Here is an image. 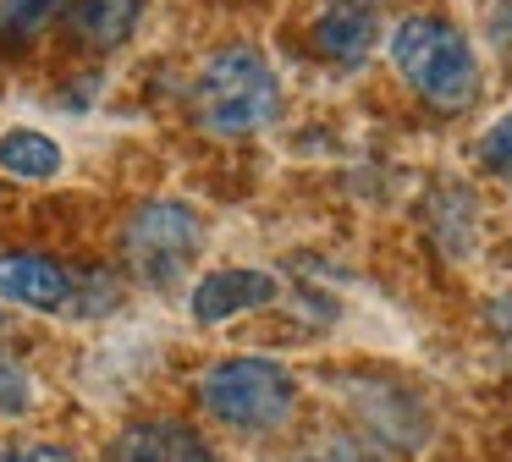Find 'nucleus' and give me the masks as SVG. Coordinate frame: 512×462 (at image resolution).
Returning <instances> with one entry per match:
<instances>
[{"label": "nucleus", "mask_w": 512, "mask_h": 462, "mask_svg": "<svg viewBox=\"0 0 512 462\" xmlns=\"http://www.w3.org/2000/svg\"><path fill=\"white\" fill-rule=\"evenodd\" d=\"M204 407L237 429H276L298 402V380L270 358H232L204 374Z\"/></svg>", "instance_id": "7ed1b4c3"}, {"label": "nucleus", "mask_w": 512, "mask_h": 462, "mask_svg": "<svg viewBox=\"0 0 512 462\" xmlns=\"http://www.w3.org/2000/svg\"><path fill=\"white\" fill-rule=\"evenodd\" d=\"M479 154H485V165H496V171H512V110L490 127V138L479 143Z\"/></svg>", "instance_id": "f8f14e48"}, {"label": "nucleus", "mask_w": 512, "mask_h": 462, "mask_svg": "<svg viewBox=\"0 0 512 462\" xmlns=\"http://www.w3.org/2000/svg\"><path fill=\"white\" fill-rule=\"evenodd\" d=\"M0 407L6 413H23L28 407V374L12 369V363H0Z\"/></svg>", "instance_id": "ddd939ff"}, {"label": "nucleus", "mask_w": 512, "mask_h": 462, "mask_svg": "<svg viewBox=\"0 0 512 462\" xmlns=\"http://www.w3.org/2000/svg\"><path fill=\"white\" fill-rule=\"evenodd\" d=\"M0 462H78L61 446H0Z\"/></svg>", "instance_id": "4468645a"}, {"label": "nucleus", "mask_w": 512, "mask_h": 462, "mask_svg": "<svg viewBox=\"0 0 512 462\" xmlns=\"http://www.w3.org/2000/svg\"><path fill=\"white\" fill-rule=\"evenodd\" d=\"M276 303V275L265 270H215L199 281L193 292V319L199 325H221V319L243 314V308H265Z\"/></svg>", "instance_id": "39448f33"}, {"label": "nucleus", "mask_w": 512, "mask_h": 462, "mask_svg": "<svg viewBox=\"0 0 512 462\" xmlns=\"http://www.w3.org/2000/svg\"><path fill=\"white\" fill-rule=\"evenodd\" d=\"M138 6H144V0H78V6L67 11V28L78 33L83 44H94V50H111V44H122L127 33H133Z\"/></svg>", "instance_id": "1a4fd4ad"}, {"label": "nucleus", "mask_w": 512, "mask_h": 462, "mask_svg": "<svg viewBox=\"0 0 512 462\" xmlns=\"http://www.w3.org/2000/svg\"><path fill=\"white\" fill-rule=\"evenodd\" d=\"M193 110H199L204 132H221V138H243L276 121L281 110V88L276 72L265 66V55L254 50H226L204 66L199 88H193Z\"/></svg>", "instance_id": "f03ea898"}, {"label": "nucleus", "mask_w": 512, "mask_h": 462, "mask_svg": "<svg viewBox=\"0 0 512 462\" xmlns=\"http://www.w3.org/2000/svg\"><path fill=\"white\" fill-rule=\"evenodd\" d=\"M0 171H12V176H56L61 171V149L45 138V132H6L0 138Z\"/></svg>", "instance_id": "9d476101"}, {"label": "nucleus", "mask_w": 512, "mask_h": 462, "mask_svg": "<svg viewBox=\"0 0 512 462\" xmlns=\"http://www.w3.org/2000/svg\"><path fill=\"white\" fill-rule=\"evenodd\" d=\"M391 61L413 83V94L435 110H463L479 94V61L468 39L441 17H402L391 33Z\"/></svg>", "instance_id": "f257e3e1"}, {"label": "nucleus", "mask_w": 512, "mask_h": 462, "mask_svg": "<svg viewBox=\"0 0 512 462\" xmlns=\"http://www.w3.org/2000/svg\"><path fill=\"white\" fill-rule=\"evenodd\" d=\"M309 462H380V457H369V451H353V446H331V451H314Z\"/></svg>", "instance_id": "dca6fc26"}, {"label": "nucleus", "mask_w": 512, "mask_h": 462, "mask_svg": "<svg viewBox=\"0 0 512 462\" xmlns=\"http://www.w3.org/2000/svg\"><path fill=\"white\" fill-rule=\"evenodd\" d=\"M490 33H496V50L512 61V0H507V6L490 11Z\"/></svg>", "instance_id": "2eb2a0df"}, {"label": "nucleus", "mask_w": 512, "mask_h": 462, "mask_svg": "<svg viewBox=\"0 0 512 462\" xmlns=\"http://www.w3.org/2000/svg\"><path fill=\"white\" fill-rule=\"evenodd\" d=\"M375 39H380V28H375V11L364 0H331L314 17V50L342 61V66H358L375 50Z\"/></svg>", "instance_id": "423d86ee"}, {"label": "nucleus", "mask_w": 512, "mask_h": 462, "mask_svg": "<svg viewBox=\"0 0 512 462\" xmlns=\"http://www.w3.org/2000/svg\"><path fill=\"white\" fill-rule=\"evenodd\" d=\"M193 248H199V220H193L188 204H155L133 220V231H127L133 264L144 275H155V281L177 275L182 264L193 259Z\"/></svg>", "instance_id": "20e7f679"}, {"label": "nucleus", "mask_w": 512, "mask_h": 462, "mask_svg": "<svg viewBox=\"0 0 512 462\" xmlns=\"http://www.w3.org/2000/svg\"><path fill=\"white\" fill-rule=\"evenodd\" d=\"M0 297L28 308H61L72 297V281L45 253H0Z\"/></svg>", "instance_id": "0eeeda50"}, {"label": "nucleus", "mask_w": 512, "mask_h": 462, "mask_svg": "<svg viewBox=\"0 0 512 462\" xmlns=\"http://www.w3.org/2000/svg\"><path fill=\"white\" fill-rule=\"evenodd\" d=\"M61 0H0V28H12V33H34L39 22L56 11Z\"/></svg>", "instance_id": "9b49d317"}, {"label": "nucleus", "mask_w": 512, "mask_h": 462, "mask_svg": "<svg viewBox=\"0 0 512 462\" xmlns=\"http://www.w3.org/2000/svg\"><path fill=\"white\" fill-rule=\"evenodd\" d=\"M111 462H210V446L188 424H133L116 435Z\"/></svg>", "instance_id": "6e6552de"}]
</instances>
